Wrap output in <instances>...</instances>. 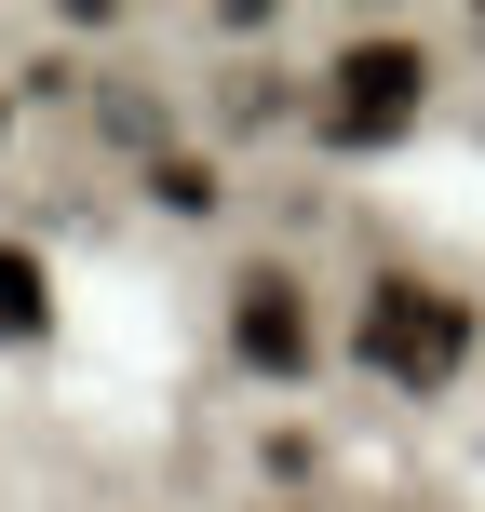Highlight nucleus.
I'll return each instance as SVG.
<instances>
[{"label":"nucleus","instance_id":"7ed1b4c3","mask_svg":"<svg viewBox=\"0 0 485 512\" xmlns=\"http://www.w3.org/2000/svg\"><path fill=\"white\" fill-rule=\"evenodd\" d=\"M230 351L256 364V378H297V364L324 351V337H310V297H297L283 270H243V283H230Z\"/></svg>","mask_w":485,"mask_h":512},{"label":"nucleus","instance_id":"39448f33","mask_svg":"<svg viewBox=\"0 0 485 512\" xmlns=\"http://www.w3.org/2000/svg\"><path fill=\"white\" fill-rule=\"evenodd\" d=\"M0 122H14V95H0Z\"/></svg>","mask_w":485,"mask_h":512},{"label":"nucleus","instance_id":"20e7f679","mask_svg":"<svg viewBox=\"0 0 485 512\" xmlns=\"http://www.w3.org/2000/svg\"><path fill=\"white\" fill-rule=\"evenodd\" d=\"M27 324H41V256L0 243V337H27Z\"/></svg>","mask_w":485,"mask_h":512},{"label":"nucleus","instance_id":"f257e3e1","mask_svg":"<svg viewBox=\"0 0 485 512\" xmlns=\"http://www.w3.org/2000/svg\"><path fill=\"white\" fill-rule=\"evenodd\" d=\"M351 351L378 364L391 391H445V378L472 364V310L432 297V283H378V297H364V324H351Z\"/></svg>","mask_w":485,"mask_h":512},{"label":"nucleus","instance_id":"f03ea898","mask_svg":"<svg viewBox=\"0 0 485 512\" xmlns=\"http://www.w3.org/2000/svg\"><path fill=\"white\" fill-rule=\"evenodd\" d=\"M418 95H432L418 41H351V54L324 68V135H337V149H378V135L418 122Z\"/></svg>","mask_w":485,"mask_h":512}]
</instances>
